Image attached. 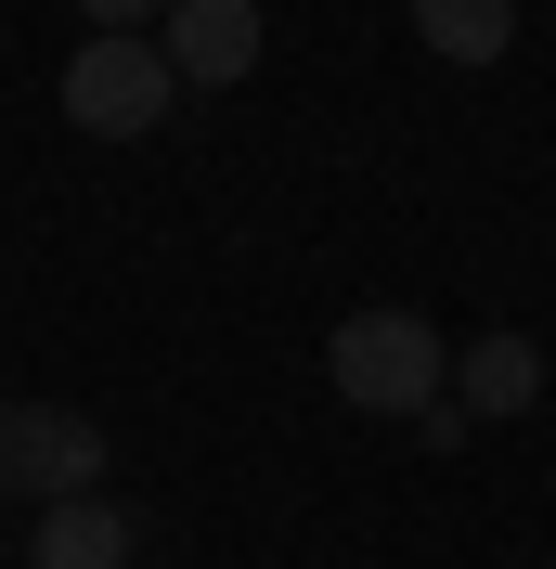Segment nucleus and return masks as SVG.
<instances>
[{"mask_svg": "<svg viewBox=\"0 0 556 569\" xmlns=\"http://www.w3.org/2000/svg\"><path fill=\"white\" fill-rule=\"evenodd\" d=\"M324 389H337L349 415H427V401L453 389V337L427 311H349L337 337H324Z\"/></svg>", "mask_w": 556, "mask_h": 569, "instance_id": "obj_1", "label": "nucleus"}, {"mask_svg": "<svg viewBox=\"0 0 556 569\" xmlns=\"http://www.w3.org/2000/svg\"><path fill=\"white\" fill-rule=\"evenodd\" d=\"M169 104H181V66L156 52V39H78L66 52V117L91 142H142V130H169Z\"/></svg>", "mask_w": 556, "mask_h": 569, "instance_id": "obj_2", "label": "nucleus"}, {"mask_svg": "<svg viewBox=\"0 0 556 569\" xmlns=\"http://www.w3.org/2000/svg\"><path fill=\"white\" fill-rule=\"evenodd\" d=\"M78 492H105V415L0 401V505H78Z\"/></svg>", "mask_w": 556, "mask_h": 569, "instance_id": "obj_3", "label": "nucleus"}, {"mask_svg": "<svg viewBox=\"0 0 556 569\" xmlns=\"http://www.w3.org/2000/svg\"><path fill=\"white\" fill-rule=\"evenodd\" d=\"M259 0H169V13H156V52H169L181 66V91H234L246 66H259Z\"/></svg>", "mask_w": 556, "mask_h": 569, "instance_id": "obj_4", "label": "nucleus"}, {"mask_svg": "<svg viewBox=\"0 0 556 569\" xmlns=\"http://www.w3.org/2000/svg\"><path fill=\"white\" fill-rule=\"evenodd\" d=\"M453 401H466V415H530V401H544V337H518V323H492V337H466V350H453Z\"/></svg>", "mask_w": 556, "mask_h": 569, "instance_id": "obj_5", "label": "nucleus"}, {"mask_svg": "<svg viewBox=\"0 0 556 569\" xmlns=\"http://www.w3.org/2000/svg\"><path fill=\"white\" fill-rule=\"evenodd\" d=\"M130 518H117L105 492H78V505H39V531H27V569H130Z\"/></svg>", "mask_w": 556, "mask_h": 569, "instance_id": "obj_6", "label": "nucleus"}, {"mask_svg": "<svg viewBox=\"0 0 556 569\" xmlns=\"http://www.w3.org/2000/svg\"><path fill=\"white\" fill-rule=\"evenodd\" d=\"M415 39L440 66H505L518 52V0H415Z\"/></svg>", "mask_w": 556, "mask_h": 569, "instance_id": "obj_7", "label": "nucleus"}, {"mask_svg": "<svg viewBox=\"0 0 556 569\" xmlns=\"http://www.w3.org/2000/svg\"><path fill=\"white\" fill-rule=\"evenodd\" d=\"M415 440H427V453H466V440H479V415H466V401L440 389V401H427V415H415Z\"/></svg>", "mask_w": 556, "mask_h": 569, "instance_id": "obj_8", "label": "nucleus"}, {"mask_svg": "<svg viewBox=\"0 0 556 569\" xmlns=\"http://www.w3.org/2000/svg\"><path fill=\"white\" fill-rule=\"evenodd\" d=\"M78 13H91V27H105V39H142V27H156V13H169V0H78Z\"/></svg>", "mask_w": 556, "mask_h": 569, "instance_id": "obj_9", "label": "nucleus"}]
</instances>
